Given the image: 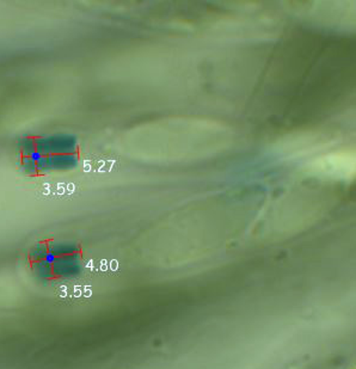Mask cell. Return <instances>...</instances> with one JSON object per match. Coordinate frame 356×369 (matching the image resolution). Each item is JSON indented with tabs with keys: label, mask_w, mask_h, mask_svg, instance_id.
<instances>
[{
	"label": "cell",
	"mask_w": 356,
	"mask_h": 369,
	"mask_svg": "<svg viewBox=\"0 0 356 369\" xmlns=\"http://www.w3.org/2000/svg\"><path fill=\"white\" fill-rule=\"evenodd\" d=\"M19 149L22 157H29L34 151H36L35 141L34 138H24L19 140Z\"/></svg>",
	"instance_id": "obj_3"
},
{
	"label": "cell",
	"mask_w": 356,
	"mask_h": 369,
	"mask_svg": "<svg viewBox=\"0 0 356 369\" xmlns=\"http://www.w3.org/2000/svg\"><path fill=\"white\" fill-rule=\"evenodd\" d=\"M36 151L42 155L52 154H75L78 152L77 139L72 135H52V137L34 138Z\"/></svg>",
	"instance_id": "obj_1"
},
{
	"label": "cell",
	"mask_w": 356,
	"mask_h": 369,
	"mask_svg": "<svg viewBox=\"0 0 356 369\" xmlns=\"http://www.w3.org/2000/svg\"><path fill=\"white\" fill-rule=\"evenodd\" d=\"M21 164H22L23 170L29 175V176H36L37 173V169H36V163L32 159L29 157H22L21 159Z\"/></svg>",
	"instance_id": "obj_4"
},
{
	"label": "cell",
	"mask_w": 356,
	"mask_h": 369,
	"mask_svg": "<svg viewBox=\"0 0 356 369\" xmlns=\"http://www.w3.org/2000/svg\"><path fill=\"white\" fill-rule=\"evenodd\" d=\"M29 158L32 159V160H34L35 163H37V162H39V160L42 158V155H41V154L39 153L37 151H34V152H32V153L29 155Z\"/></svg>",
	"instance_id": "obj_5"
},
{
	"label": "cell",
	"mask_w": 356,
	"mask_h": 369,
	"mask_svg": "<svg viewBox=\"0 0 356 369\" xmlns=\"http://www.w3.org/2000/svg\"><path fill=\"white\" fill-rule=\"evenodd\" d=\"M78 165V153L75 154H52L42 158L36 163L37 173H46L48 171H62L71 170Z\"/></svg>",
	"instance_id": "obj_2"
}]
</instances>
